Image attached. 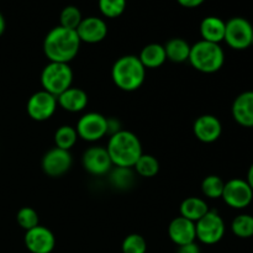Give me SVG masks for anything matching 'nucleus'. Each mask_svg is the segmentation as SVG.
<instances>
[{"mask_svg": "<svg viewBox=\"0 0 253 253\" xmlns=\"http://www.w3.org/2000/svg\"><path fill=\"white\" fill-rule=\"evenodd\" d=\"M195 137L204 143H212L220 138L222 133L221 121L215 115L205 114L199 116L193 125Z\"/></svg>", "mask_w": 253, "mask_h": 253, "instance_id": "2eb2a0df", "label": "nucleus"}, {"mask_svg": "<svg viewBox=\"0 0 253 253\" xmlns=\"http://www.w3.org/2000/svg\"><path fill=\"white\" fill-rule=\"evenodd\" d=\"M251 46H253V36H252V44H251Z\"/></svg>", "mask_w": 253, "mask_h": 253, "instance_id": "e433bc0d", "label": "nucleus"}, {"mask_svg": "<svg viewBox=\"0 0 253 253\" xmlns=\"http://www.w3.org/2000/svg\"><path fill=\"white\" fill-rule=\"evenodd\" d=\"M109 173H110L109 180H110L111 185L115 187L116 189L126 190L130 187H132L133 180H135L132 168L115 167Z\"/></svg>", "mask_w": 253, "mask_h": 253, "instance_id": "5701e85b", "label": "nucleus"}, {"mask_svg": "<svg viewBox=\"0 0 253 253\" xmlns=\"http://www.w3.org/2000/svg\"><path fill=\"white\" fill-rule=\"evenodd\" d=\"M177 1L182 6L188 7V9H193V7L200 6L205 0H177Z\"/></svg>", "mask_w": 253, "mask_h": 253, "instance_id": "72a5a7b5", "label": "nucleus"}, {"mask_svg": "<svg viewBox=\"0 0 253 253\" xmlns=\"http://www.w3.org/2000/svg\"><path fill=\"white\" fill-rule=\"evenodd\" d=\"M208 203L204 199L198 197H189L184 199L180 204L179 211L180 216L190 220L193 222H197L209 211Z\"/></svg>", "mask_w": 253, "mask_h": 253, "instance_id": "412c9836", "label": "nucleus"}, {"mask_svg": "<svg viewBox=\"0 0 253 253\" xmlns=\"http://www.w3.org/2000/svg\"><path fill=\"white\" fill-rule=\"evenodd\" d=\"M88 94L81 88L71 86L57 96V104L68 113H81L88 105Z\"/></svg>", "mask_w": 253, "mask_h": 253, "instance_id": "a211bd4d", "label": "nucleus"}, {"mask_svg": "<svg viewBox=\"0 0 253 253\" xmlns=\"http://www.w3.org/2000/svg\"><path fill=\"white\" fill-rule=\"evenodd\" d=\"M188 61L197 71L211 74L222 68L225 63V52L219 43L202 40L190 47Z\"/></svg>", "mask_w": 253, "mask_h": 253, "instance_id": "20e7f679", "label": "nucleus"}, {"mask_svg": "<svg viewBox=\"0 0 253 253\" xmlns=\"http://www.w3.org/2000/svg\"><path fill=\"white\" fill-rule=\"evenodd\" d=\"M126 9V0H99V10L109 19L121 16Z\"/></svg>", "mask_w": 253, "mask_h": 253, "instance_id": "c756f323", "label": "nucleus"}, {"mask_svg": "<svg viewBox=\"0 0 253 253\" xmlns=\"http://www.w3.org/2000/svg\"><path fill=\"white\" fill-rule=\"evenodd\" d=\"M78 137L86 142H96L108 135V118L99 113H86L77 123Z\"/></svg>", "mask_w": 253, "mask_h": 253, "instance_id": "6e6552de", "label": "nucleus"}, {"mask_svg": "<svg viewBox=\"0 0 253 253\" xmlns=\"http://www.w3.org/2000/svg\"><path fill=\"white\" fill-rule=\"evenodd\" d=\"M136 173L143 178H152L157 175L160 172V162L157 158L152 155H145L142 153L141 157L138 158L137 162L133 166Z\"/></svg>", "mask_w": 253, "mask_h": 253, "instance_id": "393cba45", "label": "nucleus"}, {"mask_svg": "<svg viewBox=\"0 0 253 253\" xmlns=\"http://www.w3.org/2000/svg\"><path fill=\"white\" fill-rule=\"evenodd\" d=\"M81 40L76 30L56 26L43 40V52L49 62L69 63L78 54Z\"/></svg>", "mask_w": 253, "mask_h": 253, "instance_id": "f257e3e1", "label": "nucleus"}, {"mask_svg": "<svg viewBox=\"0 0 253 253\" xmlns=\"http://www.w3.org/2000/svg\"><path fill=\"white\" fill-rule=\"evenodd\" d=\"M163 47H165L167 59L173 63H183V62L189 59L190 47L192 46L180 37L168 40Z\"/></svg>", "mask_w": 253, "mask_h": 253, "instance_id": "4be33fe9", "label": "nucleus"}, {"mask_svg": "<svg viewBox=\"0 0 253 253\" xmlns=\"http://www.w3.org/2000/svg\"><path fill=\"white\" fill-rule=\"evenodd\" d=\"M222 200L227 207L236 210L246 209L253 200V190L245 179L235 178L225 183Z\"/></svg>", "mask_w": 253, "mask_h": 253, "instance_id": "1a4fd4ad", "label": "nucleus"}, {"mask_svg": "<svg viewBox=\"0 0 253 253\" xmlns=\"http://www.w3.org/2000/svg\"><path fill=\"white\" fill-rule=\"evenodd\" d=\"M168 236L170 241L177 246L192 244L197 240V231H195V222L185 219L183 216H178L170 221L168 226Z\"/></svg>", "mask_w": 253, "mask_h": 253, "instance_id": "dca6fc26", "label": "nucleus"}, {"mask_svg": "<svg viewBox=\"0 0 253 253\" xmlns=\"http://www.w3.org/2000/svg\"><path fill=\"white\" fill-rule=\"evenodd\" d=\"M138 59L145 68H160L167 61L165 47L160 43H150L141 49Z\"/></svg>", "mask_w": 253, "mask_h": 253, "instance_id": "aec40b11", "label": "nucleus"}, {"mask_svg": "<svg viewBox=\"0 0 253 253\" xmlns=\"http://www.w3.org/2000/svg\"><path fill=\"white\" fill-rule=\"evenodd\" d=\"M246 182L249 183V185L251 187V189L253 190V163L251 165V167L249 168V170H247Z\"/></svg>", "mask_w": 253, "mask_h": 253, "instance_id": "f704fd0d", "label": "nucleus"}, {"mask_svg": "<svg viewBox=\"0 0 253 253\" xmlns=\"http://www.w3.org/2000/svg\"><path fill=\"white\" fill-rule=\"evenodd\" d=\"M106 150L115 167L133 168L142 155L140 138L127 130H121L120 132L110 136Z\"/></svg>", "mask_w": 253, "mask_h": 253, "instance_id": "f03ea898", "label": "nucleus"}, {"mask_svg": "<svg viewBox=\"0 0 253 253\" xmlns=\"http://www.w3.org/2000/svg\"><path fill=\"white\" fill-rule=\"evenodd\" d=\"M73 83V71L69 63L49 62L41 72L42 90L57 98L63 91L71 88Z\"/></svg>", "mask_w": 253, "mask_h": 253, "instance_id": "39448f33", "label": "nucleus"}, {"mask_svg": "<svg viewBox=\"0 0 253 253\" xmlns=\"http://www.w3.org/2000/svg\"><path fill=\"white\" fill-rule=\"evenodd\" d=\"M82 165L84 169L93 175L108 174L113 169V162L106 147L91 146L82 156Z\"/></svg>", "mask_w": 253, "mask_h": 253, "instance_id": "9b49d317", "label": "nucleus"}, {"mask_svg": "<svg viewBox=\"0 0 253 253\" xmlns=\"http://www.w3.org/2000/svg\"><path fill=\"white\" fill-rule=\"evenodd\" d=\"M25 246L31 253H51L56 246V237L47 227L39 226L25 234Z\"/></svg>", "mask_w": 253, "mask_h": 253, "instance_id": "ddd939ff", "label": "nucleus"}, {"mask_svg": "<svg viewBox=\"0 0 253 253\" xmlns=\"http://www.w3.org/2000/svg\"><path fill=\"white\" fill-rule=\"evenodd\" d=\"M226 22L217 16H207L200 22V35L204 41L219 43L224 41Z\"/></svg>", "mask_w": 253, "mask_h": 253, "instance_id": "6ab92c4d", "label": "nucleus"}, {"mask_svg": "<svg viewBox=\"0 0 253 253\" xmlns=\"http://www.w3.org/2000/svg\"><path fill=\"white\" fill-rule=\"evenodd\" d=\"M78 133H77L76 127L69 125H62L54 132V143L56 147L62 148V150L69 151L78 140Z\"/></svg>", "mask_w": 253, "mask_h": 253, "instance_id": "b1692460", "label": "nucleus"}, {"mask_svg": "<svg viewBox=\"0 0 253 253\" xmlns=\"http://www.w3.org/2000/svg\"><path fill=\"white\" fill-rule=\"evenodd\" d=\"M232 118L244 127H253V90L244 91L232 103Z\"/></svg>", "mask_w": 253, "mask_h": 253, "instance_id": "f3484780", "label": "nucleus"}, {"mask_svg": "<svg viewBox=\"0 0 253 253\" xmlns=\"http://www.w3.org/2000/svg\"><path fill=\"white\" fill-rule=\"evenodd\" d=\"M76 31L81 42L99 43L108 35V25L100 17L89 16L82 20Z\"/></svg>", "mask_w": 253, "mask_h": 253, "instance_id": "4468645a", "label": "nucleus"}, {"mask_svg": "<svg viewBox=\"0 0 253 253\" xmlns=\"http://www.w3.org/2000/svg\"><path fill=\"white\" fill-rule=\"evenodd\" d=\"M231 231L239 239H251L253 237V215H237L231 222Z\"/></svg>", "mask_w": 253, "mask_h": 253, "instance_id": "a878e982", "label": "nucleus"}, {"mask_svg": "<svg viewBox=\"0 0 253 253\" xmlns=\"http://www.w3.org/2000/svg\"><path fill=\"white\" fill-rule=\"evenodd\" d=\"M253 26L245 17H232L226 21L224 41L236 51H244L252 44Z\"/></svg>", "mask_w": 253, "mask_h": 253, "instance_id": "423d86ee", "label": "nucleus"}, {"mask_svg": "<svg viewBox=\"0 0 253 253\" xmlns=\"http://www.w3.org/2000/svg\"><path fill=\"white\" fill-rule=\"evenodd\" d=\"M175 253H202V251H200V247L195 242H192V244L178 246L177 252Z\"/></svg>", "mask_w": 253, "mask_h": 253, "instance_id": "473e14b6", "label": "nucleus"}, {"mask_svg": "<svg viewBox=\"0 0 253 253\" xmlns=\"http://www.w3.org/2000/svg\"><path fill=\"white\" fill-rule=\"evenodd\" d=\"M72 163H73V158L69 151L53 147L44 153L42 157L41 167L47 175L57 178L66 174L71 169Z\"/></svg>", "mask_w": 253, "mask_h": 253, "instance_id": "f8f14e48", "label": "nucleus"}, {"mask_svg": "<svg viewBox=\"0 0 253 253\" xmlns=\"http://www.w3.org/2000/svg\"><path fill=\"white\" fill-rule=\"evenodd\" d=\"M123 130L121 121L118 118H108V135L113 136Z\"/></svg>", "mask_w": 253, "mask_h": 253, "instance_id": "2f4dec72", "label": "nucleus"}, {"mask_svg": "<svg viewBox=\"0 0 253 253\" xmlns=\"http://www.w3.org/2000/svg\"><path fill=\"white\" fill-rule=\"evenodd\" d=\"M83 20L81 10L74 5H68L62 10L61 15H59V26H63L66 29L77 30L79 24Z\"/></svg>", "mask_w": 253, "mask_h": 253, "instance_id": "cd10ccee", "label": "nucleus"}, {"mask_svg": "<svg viewBox=\"0 0 253 253\" xmlns=\"http://www.w3.org/2000/svg\"><path fill=\"white\" fill-rule=\"evenodd\" d=\"M225 182L219 175H208L202 182V192L209 199H220L224 192Z\"/></svg>", "mask_w": 253, "mask_h": 253, "instance_id": "bb28decb", "label": "nucleus"}, {"mask_svg": "<svg viewBox=\"0 0 253 253\" xmlns=\"http://www.w3.org/2000/svg\"><path fill=\"white\" fill-rule=\"evenodd\" d=\"M123 253H146L147 242L145 237L138 234H131L124 239L121 245Z\"/></svg>", "mask_w": 253, "mask_h": 253, "instance_id": "7c9ffc66", "label": "nucleus"}, {"mask_svg": "<svg viewBox=\"0 0 253 253\" xmlns=\"http://www.w3.org/2000/svg\"><path fill=\"white\" fill-rule=\"evenodd\" d=\"M111 78L121 90L135 91L145 83L146 68L137 56L126 54L116 59L113 64Z\"/></svg>", "mask_w": 253, "mask_h": 253, "instance_id": "7ed1b4c3", "label": "nucleus"}, {"mask_svg": "<svg viewBox=\"0 0 253 253\" xmlns=\"http://www.w3.org/2000/svg\"><path fill=\"white\" fill-rule=\"evenodd\" d=\"M197 239L204 245H215L222 240L226 232V226L215 210H209L199 221L195 222Z\"/></svg>", "mask_w": 253, "mask_h": 253, "instance_id": "0eeeda50", "label": "nucleus"}, {"mask_svg": "<svg viewBox=\"0 0 253 253\" xmlns=\"http://www.w3.org/2000/svg\"><path fill=\"white\" fill-rule=\"evenodd\" d=\"M57 98L44 90L36 91L27 100L26 110L30 118L35 121H46L54 115L57 110Z\"/></svg>", "mask_w": 253, "mask_h": 253, "instance_id": "9d476101", "label": "nucleus"}, {"mask_svg": "<svg viewBox=\"0 0 253 253\" xmlns=\"http://www.w3.org/2000/svg\"><path fill=\"white\" fill-rule=\"evenodd\" d=\"M16 221L19 226L24 229L25 231H29V230L34 229V227L40 225L39 214H37L36 210L30 207H24L17 211Z\"/></svg>", "mask_w": 253, "mask_h": 253, "instance_id": "c85d7f7f", "label": "nucleus"}, {"mask_svg": "<svg viewBox=\"0 0 253 253\" xmlns=\"http://www.w3.org/2000/svg\"><path fill=\"white\" fill-rule=\"evenodd\" d=\"M5 31V19L4 16H2V14L0 12V37H1V35L4 34Z\"/></svg>", "mask_w": 253, "mask_h": 253, "instance_id": "c9c22d12", "label": "nucleus"}]
</instances>
